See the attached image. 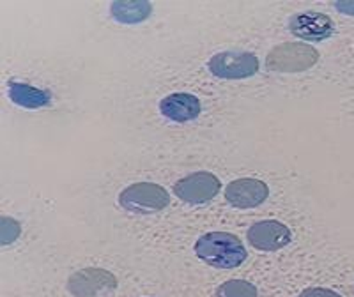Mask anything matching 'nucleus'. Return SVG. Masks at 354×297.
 <instances>
[{
    "label": "nucleus",
    "instance_id": "1",
    "mask_svg": "<svg viewBox=\"0 0 354 297\" xmlns=\"http://www.w3.org/2000/svg\"><path fill=\"white\" fill-rule=\"evenodd\" d=\"M195 253L202 262L218 269H234L246 260V248L229 232H209L198 237Z\"/></svg>",
    "mask_w": 354,
    "mask_h": 297
},
{
    "label": "nucleus",
    "instance_id": "2",
    "mask_svg": "<svg viewBox=\"0 0 354 297\" xmlns=\"http://www.w3.org/2000/svg\"><path fill=\"white\" fill-rule=\"evenodd\" d=\"M119 204L129 213L151 214L165 209L170 204V197L163 186L154 182H135L122 189Z\"/></svg>",
    "mask_w": 354,
    "mask_h": 297
},
{
    "label": "nucleus",
    "instance_id": "3",
    "mask_svg": "<svg viewBox=\"0 0 354 297\" xmlns=\"http://www.w3.org/2000/svg\"><path fill=\"white\" fill-rule=\"evenodd\" d=\"M319 61V52L305 43H283L266 57V68L273 73H299Z\"/></svg>",
    "mask_w": 354,
    "mask_h": 297
},
{
    "label": "nucleus",
    "instance_id": "4",
    "mask_svg": "<svg viewBox=\"0 0 354 297\" xmlns=\"http://www.w3.org/2000/svg\"><path fill=\"white\" fill-rule=\"evenodd\" d=\"M259 66H261L259 59L254 53L230 50V52H220L211 57L209 71L218 78L241 80V78L254 77L259 71Z\"/></svg>",
    "mask_w": 354,
    "mask_h": 297
},
{
    "label": "nucleus",
    "instance_id": "5",
    "mask_svg": "<svg viewBox=\"0 0 354 297\" xmlns=\"http://www.w3.org/2000/svg\"><path fill=\"white\" fill-rule=\"evenodd\" d=\"M115 289L117 278L100 267L82 269L68 280V290L75 297H109Z\"/></svg>",
    "mask_w": 354,
    "mask_h": 297
},
{
    "label": "nucleus",
    "instance_id": "6",
    "mask_svg": "<svg viewBox=\"0 0 354 297\" xmlns=\"http://www.w3.org/2000/svg\"><path fill=\"white\" fill-rule=\"evenodd\" d=\"M220 179L211 172H195L174 184V191L186 204H205L220 193Z\"/></svg>",
    "mask_w": 354,
    "mask_h": 297
},
{
    "label": "nucleus",
    "instance_id": "7",
    "mask_svg": "<svg viewBox=\"0 0 354 297\" xmlns=\"http://www.w3.org/2000/svg\"><path fill=\"white\" fill-rule=\"evenodd\" d=\"M290 32L305 41H324L333 36L335 23L330 17L317 11H306L294 15L289 21Z\"/></svg>",
    "mask_w": 354,
    "mask_h": 297
},
{
    "label": "nucleus",
    "instance_id": "8",
    "mask_svg": "<svg viewBox=\"0 0 354 297\" xmlns=\"http://www.w3.org/2000/svg\"><path fill=\"white\" fill-rule=\"evenodd\" d=\"M290 229L274 220L254 223L248 229V242L262 251H278L290 242Z\"/></svg>",
    "mask_w": 354,
    "mask_h": 297
},
{
    "label": "nucleus",
    "instance_id": "9",
    "mask_svg": "<svg viewBox=\"0 0 354 297\" xmlns=\"http://www.w3.org/2000/svg\"><path fill=\"white\" fill-rule=\"evenodd\" d=\"M268 195H270L268 184L252 177L236 179L225 188V198L238 209H254L266 202Z\"/></svg>",
    "mask_w": 354,
    "mask_h": 297
},
{
    "label": "nucleus",
    "instance_id": "10",
    "mask_svg": "<svg viewBox=\"0 0 354 297\" xmlns=\"http://www.w3.org/2000/svg\"><path fill=\"white\" fill-rule=\"evenodd\" d=\"M160 110L169 121L188 122L201 115L202 105L194 94L174 93L161 99Z\"/></svg>",
    "mask_w": 354,
    "mask_h": 297
},
{
    "label": "nucleus",
    "instance_id": "11",
    "mask_svg": "<svg viewBox=\"0 0 354 297\" xmlns=\"http://www.w3.org/2000/svg\"><path fill=\"white\" fill-rule=\"evenodd\" d=\"M8 96L15 105L24 106V108L28 110L48 106L50 101H52V94L48 90L32 87V85L28 84H21V82H9Z\"/></svg>",
    "mask_w": 354,
    "mask_h": 297
},
{
    "label": "nucleus",
    "instance_id": "12",
    "mask_svg": "<svg viewBox=\"0 0 354 297\" xmlns=\"http://www.w3.org/2000/svg\"><path fill=\"white\" fill-rule=\"evenodd\" d=\"M151 11H153V6L149 2H113L110 6L113 20L126 25L140 23V21L147 20Z\"/></svg>",
    "mask_w": 354,
    "mask_h": 297
},
{
    "label": "nucleus",
    "instance_id": "13",
    "mask_svg": "<svg viewBox=\"0 0 354 297\" xmlns=\"http://www.w3.org/2000/svg\"><path fill=\"white\" fill-rule=\"evenodd\" d=\"M257 287L245 280H229L216 290V297H257Z\"/></svg>",
    "mask_w": 354,
    "mask_h": 297
},
{
    "label": "nucleus",
    "instance_id": "14",
    "mask_svg": "<svg viewBox=\"0 0 354 297\" xmlns=\"http://www.w3.org/2000/svg\"><path fill=\"white\" fill-rule=\"evenodd\" d=\"M2 230H0V241H2V245L8 246L11 245V242H15L18 239V236H20L21 229L20 225H18V221H15L12 218H8V216H2Z\"/></svg>",
    "mask_w": 354,
    "mask_h": 297
},
{
    "label": "nucleus",
    "instance_id": "15",
    "mask_svg": "<svg viewBox=\"0 0 354 297\" xmlns=\"http://www.w3.org/2000/svg\"><path fill=\"white\" fill-rule=\"evenodd\" d=\"M298 297H342V296L333 292V290L330 289H319V287H314V289L303 290Z\"/></svg>",
    "mask_w": 354,
    "mask_h": 297
},
{
    "label": "nucleus",
    "instance_id": "16",
    "mask_svg": "<svg viewBox=\"0 0 354 297\" xmlns=\"http://www.w3.org/2000/svg\"><path fill=\"white\" fill-rule=\"evenodd\" d=\"M335 8H337V11L344 12V15L354 17V2H335Z\"/></svg>",
    "mask_w": 354,
    "mask_h": 297
}]
</instances>
